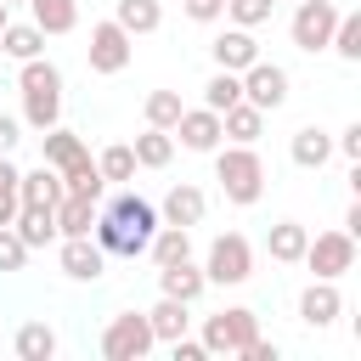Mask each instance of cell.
<instances>
[{
    "instance_id": "obj_20",
    "label": "cell",
    "mask_w": 361,
    "mask_h": 361,
    "mask_svg": "<svg viewBox=\"0 0 361 361\" xmlns=\"http://www.w3.org/2000/svg\"><path fill=\"white\" fill-rule=\"evenodd\" d=\"M96 209H102V197L62 192V203H56V237H90V226H96Z\"/></svg>"
},
{
    "instance_id": "obj_27",
    "label": "cell",
    "mask_w": 361,
    "mask_h": 361,
    "mask_svg": "<svg viewBox=\"0 0 361 361\" xmlns=\"http://www.w3.org/2000/svg\"><path fill=\"white\" fill-rule=\"evenodd\" d=\"M11 350H17V361H51V355H56L51 322H23V327L11 333Z\"/></svg>"
},
{
    "instance_id": "obj_6",
    "label": "cell",
    "mask_w": 361,
    "mask_h": 361,
    "mask_svg": "<svg viewBox=\"0 0 361 361\" xmlns=\"http://www.w3.org/2000/svg\"><path fill=\"white\" fill-rule=\"evenodd\" d=\"M152 344H158V338H152V327H147V310H118V316H107V327H102V355H107V361H141Z\"/></svg>"
},
{
    "instance_id": "obj_15",
    "label": "cell",
    "mask_w": 361,
    "mask_h": 361,
    "mask_svg": "<svg viewBox=\"0 0 361 361\" xmlns=\"http://www.w3.org/2000/svg\"><path fill=\"white\" fill-rule=\"evenodd\" d=\"M203 209H209V197H203L192 180H175V186L164 192V209H158V220H164V226H186V231H192V226L203 220Z\"/></svg>"
},
{
    "instance_id": "obj_16",
    "label": "cell",
    "mask_w": 361,
    "mask_h": 361,
    "mask_svg": "<svg viewBox=\"0 0 361 361\" xmlns=\"http://www.w3.org/2000/svg\"><path fill=\"white\" fill-rule=\"evenodd\" d=\"M203 288H209V276H203V265H192V254L186 259H169V265H158V293H169V299H203Z\"/></svg>"
},
{
    "instance_id": "obj_26",
    "label": "cell",
    "mask_w": 361,
    "mask_h": 361,
    "mask_svg": "<svg viewBox=\"0 0 361 361\" xmlns=\"http://www.w3.org/2000/svg\"><path fill=\"white\" fill-rule=\"evenodd\" d=\"M305 243H310V231H305L299 220H276V226L265 231V248H271L276 265H299V259H305Z\"/></svg>"
},
{
    "instance_id": "obj_2",
    "label": "cell",
    "mask_w": 361,
    "mask_h": 361,
    "mask_svg": "<svg viewBox=\"0 0 361 361\" xmlns=\"http://www.w3.org/2000/svg\"><path fill=\"white\" fill-rule=\"evenodd\" d=\"M17 90H23V124H28V130L62 124V68H56L51 56L17 62Z\"/></svg>"
},
{
    "instance_id": "obj_31",
    "label": "cell",
    "mask_w": 361,
    "mask_h": 361,
    "mask_svg": "<svg viewBox=\"0 0 361 361\" xmlns=\"http://www.w3.org/2000/svg\"><path fill=\"white\" fill-rule=\"evenodd\" d=\"M327 51H338L344 62H361V11H338V23H333V39H327Z\"/></svg>"
},
{
    "instance_id": "obj_3",
    "label": "cell",
    "mask_w": 361,
    "mask_h": 361,
    "mask_svg": "<svg viewBox=\"0 0 361 361\" xmlns=\"http://www.w3.org/2000/svg\"><path fill=\"white\" fill-rule=\"evenodd\" d=\"M214 180H220V192H226V203H237V209H248V203H259V192H265V158L254 152V147H214Z\"/></svg>"
},
{
    "instance_id": "obj_30",
    "label": "cell",
    "mask_w": 361,
    "mask_h": 361,
    "mask_svg": "<svg viewBox=\"0 0 361 361\" xmlns=\"http://www.w3.org/2000/svg\"><path fill=\"white\" fill-rule=\"evenodd\" d=\"M0 51H6L11 62H28V56H45V34H39L34 23H6V28H0Z\"/></svg>"
},
{
    "instance_id": "obj_18",
    "label": "cell",
    "mask_w": 361,
    "mask_h": 361,
    "mask_svg": "<svg viewBox=\"0 0 361 361\" xmlns=\"http://www.w3.org/2000/svg\"><path fill=\"white\" fill-rule=\"evenodd\" d=\"M220 135L237 141V147H254V141L265 135V113H259L254 102H231V107L220 113Z\"/></svg>"
},
{
    "instance_id": "obj_25",
    "label": "cell",
    "mask_w": 361,
    "mask_h": 361,
    "mask_svg": "<svg viewBox=\"0 0 361 361\" xmlns=\"http://www.w3.org/2000/svg\"><path fill=\"white\" fill-rule=\"evenodd\" d=\"M288 158H293L299 169H322V164L333 158V135H327V130H316V124H305V130H293Z\"/></svg>"
},
{
    "instance_id": "obj_43",
    "label": "cell",
    "mask_w": 361,
    "mask_h": 361,
    "mask_svg": "<svg viewBox=\"0 0 361 361\" xmlns=\"http://www.w3.org/2000/svg\"><path fill=\"white\" fill-rule=\"evenodd\" d=\"M6 23H11V6H6V0H0V28H6Z\"/></svg>"
},
{
    "instance_id": "obj_28",
    "label": "cell",
    "mask_w": 361,
    "mask_h": 361,
    "mask_svg": "<svg viewBox=\"0 0 361 361\" xmlns=\"http://www.w3.org/2000/svg\"><path fill=\"white\" fill-rule=\"evenodd\" d=\"M130 152H135V169H164V164L175 158V135H169V130H152V124H147V130H141V135L130 141Z\"/></svg>"
},
{
    "instance_id": "obj_22",
    "label": "cell",
    "mask_w": 361,
    "mask_h": 361,
    "mask_svg": "<svg viewBox=\"0 0 361 361\" xmlns=\"http://www.w3.org/2000/svg\"><path fill=\"white\" fill-rule=\"evenodd\" d=\"M28 23L51 39V34H73L79 28V0H28Z\"/></svg>"
},
{
    "instance_id": "obj_5",
    "label": "cell",
    "mask_w": 361,
    "mask_h": 361,
    "mask_svg": "<svg viewBox=\"0 0 361 361\" xmlns=\"http://www.w3.org/2000/svg\"><path fill=\"white\" fill-rule=\"evenodd\" d=\"M259 333V316L248 310V305H231V310H214L209 322H203V350L209 355H243V344Z\"/></svg>"
},
{
    "instance_id": "obj_8",
    "label": "cell",
    "mask_w": 361,
    "mask_h": 361,
    "mask_svg": "<svg viewBox=\"0 0 361 361\" xmlns=\"http://www.w3.org/2000/svg\"><path fill=\"white\" fill-rule=\"evenodd\" d=\"M333 23H338V6H333V0H293V23H288V34H293L299 51L316 56V51H327Z\"/></svg>"
},
{
    "instance_id": "obj_38",
    "label": "cell",
    "mask_w": 361,
    "mask_h": 361,
    "mask_svg": "<svg viewBox=\"0 0 361 361\" xmlns=\"http://www.w3.org/2000/svg\"><path fill=\"white\" fill-rule=\"evenodd\" d=\"M23 265H28V243L11 226H0V271H23Z\"/></svg>"
},
{
    "instance_id": "obj_1",
    "label": "cell",
    "mask_w": 361,
    "mask_h": 361,
    "mask_svg": "<svg viewBox=\"0 0 361 361\" xmlns=\"http://www.w3.org/2000/svg\"><path fill=\"white\" fill-rule=\"evenodd\" d=\"M158 231V209L141 197V192H118L107 209H96V226L90 237L107 248V254H147V237Z\"/></svg>"
},
{
    "instance_id": "obj_41",
    "label": "cell",
    "mask_w": 361,
    "mask_h": 361,
    "mask_svg": "<svg viewBox=\"0 0 361 361\" xmlns=\"http://www.w3.org/2000/svg\"><path fill=\"white\" fill-rule=\"evenodd\" d=\"M23 141V118H11V113H0V152H11Z\"/></svg>"
},
{
    "instance_id": "obj_29",
    "label": "cell",
    "mask_w": 361,
    "mask_h": 361,
    "mask_svg": "<svg viewBox=\"0 0 361 361\" xmlns=\"http://www.w3.org/2000/svg\"><path fill=\"white\" fill-rule=\"evenodd\" d=\"M147 254H152V265L186 259V254H192V231H186V226H164V220H158V231L147 237Z\"/></svg>"
},
{
    "instance_id": "obj_44",
    "label": "cell",
    "mask_w": 361,
    "mask_h": 361,
    "mask_svg": "<svg viewBox=\"0 0 361 361\" xmlns=\"http://www.w3.org/2000/svg\"><path fill=\"white\" fill-rule=\"evenodd\" d=\"M6 6H28V0H6Z\"/></svg>"
},
{
    "instance_id": "obj_4",
    "label": "cell",
    "mask_w": 361,
    "mask_h": 361,
    "mask_svg": "<svg viewBox=\"0 0 361 361\" xmlns=\"http://www.w3.org/2000/svg\"><path fill=\"white\" fill-rule=\"evenodd\" d=\"M203 276H209V288H237V282H248V276H254V248H248V237H243V231H220V237L209 243V254H203Z\"/></svg>"
},
{
    "instance_id": "obj_24",
    "label": "cell",
    "mask_w": 361,
    "mask_h": 361,
    "mask_svg": "<svg viewBox=\"0 0 361 361\" xmlns=\"http://www.w3.org/2000/svg\"><path fill=\"white\" fill-rule=\"evenodd\" d=\"M113 23L135 39V34H158L164 28V6L158 0H113Z\"/></svg>"
},
{
    "instance_id": "obj_12",
    "label": "cell",
    "mask_w": 361,
    "mask_h": 361,
    "mask_svg": "<svg viewBox=\"0 0 361 361\" xmlns=\"http://www.w3.org/2000/svg\"><path fill=\"white\" fill-rule=\"evenodd\" d=\"M186 152H214L226 135H220V113L214 107H180V118H175V130H169Z\"/></svg>"
},
{
    "instance_id": "obj_35",
    "label": "cell",
    "mask_w": 361,
    "mask_h": 361,
    "mask_svg": "<svg viewBox=\"0 0 361 361\" xmlns=\"http://www.w3.org/2000/svg\"><path fill=\"white\" fill-rule=\"evenodd\" d=\"M62 192H79V197H102V192H107V180H102L96 158H85L79 169H68V175H62Z\"/></svg>"
},
{
    "instance_id": "obj_23",
    "label": "cell",
    "mask_w": 361,
    "mask_h": 361,
    "mask_svg": "<svg viewBox=\"0 0 361 361\" xmlns=\"http://www.w3.org/2000/svg\"><path fill=\"white\" fill-rule=\"evenodd\" d=\"M11 231L28 243V254L34 248H45V243H56V209H34V203H17V220H11Z\"/></svg>"
},
{
    "instance_id": "obj_34",
    "label": "cell",
    "mask_w": 361,
    "mask_h": 361,
    "mask_svg": "<svg viewBox=\"0 0 361 361\" xmlns=\"http://www.w3.org/2000/svg\"><path fill=\"white\" fill-rule=\"evenodd\" d=\"M180 107H186L180 90H152V96H147V124H152V130H175Z\"/></svg>"
},
{
    "instance_id": "obj_11",
    "label": "cell",
    "mask_w": 361,
    "mask_h": 361,
    "mask_svg": "<svg viewBox=\"0 0 361 361\" xmlns=\"http://www.w3.org/2000/svg\"><path fill=\"white\" fill-rule=\"evenodd\" d=\"M56 265H62L68 282H102V271H107V248H102L96 237H62Z\"/></svg>"
},
{
    "instance_id": "obj_7",
    "label": "cell",
    "mask_w": 361,
    "mask_h": 361,
    "mask_svg": "<svg viewBox=\"0 0 361 361\" xmlns=\"http://www.w3.org/2000/svg\"><path fill=\"white\" fill-rule=\"evenodd\" d=\"M299 265H310L322 282H338L344 271H355V237L338 226V231H316L310 243H305V259Z\"/></svg>"
},
{
    "instance_id": "obj_9",
    "label": "cell",
    "mask_w": 361,
    "mask_h": 361,
    "mask_svg": "<svg viewBox=\"0 0 361 361\" xmlns=\"http://www.w3.org/2000/svg\"><path fill=\"white\" fill-rule=\"evenodd\" d=\"M85 56H90V73H124L130 56H135V39L107 17V23H90V45H85Z\"/></svg>"
},
{
    "instance_id": "obj_39",
    "label": "cell",
    "mask_w": 361,
    "mask_h": 361,
    "mask_svg": "<svg viewBox=\"0 0 361 361\" xmlns=\"http://www.w3.org/2000/svg\"><path fill=\"white\" fill-rule=\"evenodd\" d=\"M333 152H344L350 164H361V124H344V130L333 135Z\"/></svg>"
},
{
    "instance_id": "obj_32",
    "label": "cell",
    "mask_w": 361,
    "mask_h": 361,
    "mask_svg": "<svg viewBox=\"0 0 361 361\" xmlns=\"http://www.w3.org/2000/svg\"><path fill=\"white\" fill-rule=\"evenodd\" d=\"M96 169H102V180H135V152H130V141H113V147H102V158H96Z\"/></svg>"
},
{
    "instance_id": "obj_10",
    "label": "cell",
    "mask_w": 361,
    "mask_h": 361,
    "mask_svg": "<svg viewBox=\"0 0 361 361\" xmlns=\"http://www.w3.org/2000/svg\"><path fill=\"white\" fill-rule=\"evenodd\" d=\"M237 79H243V102H254L259 113H276V107L288 102V68H276V62H265V56L248 62Z\"/></svg>"
},
{
    "instance_id": "obj_14",
    "label": "cell",
    "mask_w": 361,
    "mask_h": 361,
    "mask_svg": "<svg viewBox=\"0 0 361 361\" xmlns=\"http://www.w3.org/2000/svg\"><path fill=\"white\" fill-rule=\"evenodd\" d=\"M209 56H214V68H226V73H243L248 62H259V45H254V28H226V34H214V45H209Z\"/></svg>"
},
{
    "instance_id": "obj_40",
    "label": "cell",
    "mask_w": 361,
    "mask_h": 361,
    "mask_svg": "<svg viewBox=\"0 0 361 361\" xmlns=\"http://www.w3.org/2000/svg\"><path fill=\"white\" fill-rule=\"evenodd\" d=\"M220 11H226V0H186L192 23H220Z\"/></svg>"
},
{
    "instance_id": "obj_36",
    "label": "cell",
    "mask_w": 361,
    "mask_h": 361,
    "mask_svg": "<svg viewBox=\"0 0 361 361\" xmlns=\"http://www.w3.org/2000/svg\"><path fill=\"white\" fill-rule=\"evenodd\" d=\"M271 11H276V0H226L220 17H231L237 28H259V23H271Z\"/></svg>"
},
{
    "instance_id": "obj_37",
    "label": "cell",
    "mask_w": 361,
    "mask_h": 361,
    "mask_svg": "<svg viewBox=\"0 0 361 361\" xmlns=\"http://www.w3.org/2000/svg\"><path fill=\"white\" fill-rule=\"evenodd\" d=\"M17 164H11V152H0V226H11L17 220Z\"/></svg>"
},
{
    "instance_id": "obj_42",
    "label": "cell",
    "mask_w": 361,
    "mask_h": 361,
    "mask_svg": "<svg viewBox=\"0 0 361 361\" xmlns=\"http://www.w3.org/2000/svg\"><path fill=\"white\" fill-rule=\"evenodd\" d=\"M344 231H350V237H361V203H350V214H344Z\"/></svg>"
},
{
    "instance_id": "obj_33",
    "label": "cell",
    "mask_w": 361,
    "mask_h": 361,
    "mask_svg": "<svg viewBox=\"0 0 361 361\" xmlns=\"http://www.w3.org/2000/svg\"><path fill=\"white\" fill-rule=\"evenodd\" d=\"M231 102H243V79H237V73H226V68H214V79L203 85V107L226 113Z\"/></svg>"
},
{
    "instance_id": "obj_19",
    "label": "cell",
    "mask_w": 361,
    "mask_h": 361,
    "mask_svg": "<svg viewBox=\"0 0 361 361\" xmlns=\"http://www.w3.org/2000/svg\"><path fill=\"white\" fill-rule=\"evenodd\" d=\"M17 203H34V209H56V203H62V175H56L51 164H39V169L17 175Z\"/></svg>"
},
{
    "instance_id": "obj_17",
    "label": "cell",
    "mask_w": 361,
    "mask_h": 361,
    "mask_svg": "<svg viewBox=\"0 0 361 361\" xmlns=\"http://www.w3.org/2000/svg\"><path fill=\"white\" fill-rule=\"evenodd\" d=\"M39 141H45V164L56 169V175H68V169H79L85 158H90V147L73 135V130H62V124H51V130H39Z\"/></svg>"
},
{
    "instance_id": "obj_21",
    "label": "cell",
    "mask_w": 361,
    "mask_h": 361,
    "mask_svg": "<svg viewBox=\"0 0 361 361\" xmlns=\"http://www.w3.org/2000/svg\"><path fill=\"white\" fill-rule=\"evenodd\" d=\"M147 327H152V338H158V344H169V338H180V333L192 327V305H186V299L158 293V305L147 310Z\"/></svg>"
},
{
    "instance_id": "obj_13",
    "label": "cell",
    "mask_w": 361,
    "mask_h": 361,
    "mask_svg": "<svg viewBox=\"0 0 361 361\" xmlns=\"http://www.w3.org/2000/svg\"><path fill=\"white\" fill-rule=\"evenodd\" d=\"M338 316H344V293H338V282H322V276H316V282L299 293V322L322 333V327H333Z\"/></svg>"
}]
</instances>
